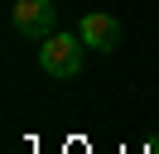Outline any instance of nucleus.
I'll return each mask as SVG.
<instances>
[{
    "label": "nucleus",
    "instance_id": "nucleus-1",
    "mask_svg": "<svg viewBox=\"0 0 159 154\" xmlns=\"http://www.w3.org/2000/svg\"><path fill=\"white\" fill-rule=\"evenodd\" d=\"M82 58H87L82 34H58V29H53V34L39 43V67L53 77V82H68V77H77V72H82Z\"/></svg>",
    "mask_w": 159,
    "mask_h": 154
},
{
    "label": "nucleus",
    "instance_id": "nucleus-2",
    "mask_svg": "<svg viewBox=\"0 0 159 154\" xmlns=\"http://www.w3.org/2000/svg\"><path fill=\"white\" fill-rule=\"evenodd\" d=\"M10 24H15V34H24L29 43H43V38L53 34V24H58V5H53V0H15Z\"/></svg>",
    "mask_w": 159,
    "mask_h": 154
},
{
    "label": "nucleus",
    "instance_id": "nucleus-3",
    "mask_svg": "<svg viewBox=\"0 0 159 154\" xmlns=\"http://www.w3.org/2000/svg\"><path fill=\"white\" fill-rule=\"evenodd\" d=\"M77 34H82V43L97 48V53H111V48L120 43V24H116L111 15H101V10H87V15H82Z\"/></svg>",
    "mask_w": 159,
    "mask_h": 154
},
{
    "label": "nucleus",
    "instance_id": "nucleus-4",
    "mask_svg": "<svg viewBox=\"0 0 159 154\" xmlns=\"http://www.w3.org/2000/svg\"><path fill=\"white\" fill-rule=\"evenodd\" d=\"M15 154H20V149H15Z\"/></svg>",
    "mask_w": 159,
    "mask_h": 154
}]
</instances>
